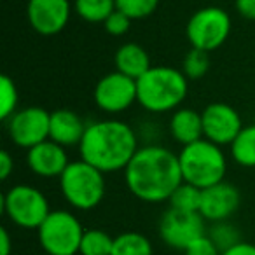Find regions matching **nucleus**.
I'll return each mask as SVG.
<instances>
[{"instance_id":"nucleus-25","label":"nucleus","mask_w":255,"mask_h":255,"mask_svg":"<svg viewBox=\"0 0 255 255\" xmlns=\"http://www.w3.org/2000/svg\"><path fill=\"white\" fill-rule=\"evenodd\" d=\"M210 70V53L203 49H196L191 47L187 54H185L184 61H182V72L187 79H201Z\"/></svg>"},{"instance_id":"nucleus-24","label":"nucleus","mask_w":255,"mask_h":255,"mask_svg":"<svg viewBox=\"0 0 255 255\" xmlns=\"http://www.w3.org/2000/svg\"><path fill=\"white\" fill-rule=\"evenodd\" d=\"M206 236H208L210 240L213 241V245H215V247L219 248L220 252L227 250V248L234 247L236 243L243 241V240H241L240 229H238V227H234L233 224L229 222V220L213 222L212 226H210Z\"/></svg>"},{"instance_id":"nucleus-5","label":"nucleus","mask_w":255,"mask_h":255,"mask_svg":"<svg viewBox=\"0 0 255 255\" xmlns=\"http://www.w3.org/2000/svg\"><path fill=\"white\" fill-rule=\"evenodd\" d=\"M63 199L74 210L89 212L105 198V173L86 161H70L60 177Z\"/></svg>"},{"instance_id":"nucleus-9","label":"nucleus","mask_w":255,"mask_h":255,"mask_svg":"<svg viewBox=\"0 0 255 255\" xmlns=\"http://www.w3.org/2000/svg\"><path fill=\"white\" fill-rule=\"evenodd\" d=\"M205 222L206 220L199 212L192 213L168 208L159 220V238L164 245L184 252L189 245L206 234Z\"/></svg>"},{"instance_id":"nucleus-27","label":"nucleus","mask_w":255,"mask_h":255,"mask_svg":"<svg viewBox=\"0 0 255 255\" xmlns=\"http://www.w3.org/2000/svg\"><path fill=\"white\" fill-rule=\"evenodd\" d=\"M0 91H2L0 117L7 121L18 110V89H16L14 81L9 75H2V79H0Z\"/></svg>"},{"instance_id":"nucleus-11","label":"nucleus","mask_w":255,"mask_h":255,"mask_svg":"<svg viewBox=\"0 0 255 255\" xmlns=\"http://www.w3.org/2000/svg\"><path fill=\"white\" fill-rule=\"evenodd\" d=\"M136 98H138L136 81L117 70L103 75L96 82L93 91L96 107L105 114L126 112L133 103H136Z\"/></svg>"},{"instance_id":"nucleus-13","label":"nucleus","mask_w":255,"mask_h":255,"mask_svg":"<svg viewBox=\"0 0 255 255\" xmlns=\"http://www.w3.org/2000/svg\"><path fill=\"white\" fill-rule=\"evenodd\" d=\"M70 0H28L26 19L42 37L58 35L70 21Z\"/></svg>"},{"instance_id":"nucleus-15","label":"nucleus","mask_w":255,"mask_h":255,"mask_svg":"<svg viewBox=\"0 0 255 255\" xmlns=\"http://www.w3.org/2000/svg\"><path fill=\"white\" fill-rule=\"evenodd\" d=\"M26 164L30 171L40 178H60L70 161L65 147L58 145L53 140H44L42 143L28 149Z\"/></svg>"},{"instance_id":"nucleus-31","label":"nucleus","mask_w":255,"mask_h":255,"mask_svg":"<svg viewBox=\"0 0 255 255\" xmlns=\"http://www.w3.org/2000/svg\"><path fill=\"white\" fill-rule=\"evenodd\" d=\"M12 171H14V159L7 150H2L0 152V178L7 180Z\"/></svg>"},{"instance_id":"nucleus-20","label":"nucleus","mask_w":255,"mask_h":255,"mask_svg":"<svg viewBox=\"0 0 255 255\" xmlns=\"http://www.w3.org/2000/svg\"><path fill=\"white\" fill-rule=\"evenodd\" d=\"M112 255H154V247L145 234L126 231L114 238Z\"/></svg>"},{"instance_id":"nucleus-2","label":"nucleus","mask_w":255,"mask_h":255,"mask_svg":"<svg viewBox=\"0 0 255 255\" xmlns=\"http://www.w3.org/2000/svg\"><path fill=\"white\" fill-rule=\"evenodd\" d=\"M138 149L136 131L119 119H100L89 123L79 143L81 159L105 175L124 171Z\"/></svg>"},{"instance_id":"nucleus-16","label":"nucleus","mask_w":255,"mask_h":255,"mask_svg":"<svg viewBox=\"0 0 255 255\" xmlns=\"http://www.w3.org/2000/svg\"><path fill=\"white\" fill-rule=\"evenodd\" d=\"M88 124L77 112L70 109H58L51 112L49 140L61 147H79Z\"/></svg>"},{"instance_id":"nucleus-4","label":"nucleus","mask_w":255,"mask_h":255,"mask_svg":"<svg viewBox=\"0 0 255 255\" xmlns=\"http://www.w3.org/2000/svg\"><path fill=\"white\" fill-rule=\"evenodd\" d=\"M178 163L184 182L201 191L224 182L227 173V157L222 147L206 138L182 147Z\"/></svg>"},{"instance_id":"nucleus-18","label":"nucleus","mask_w":255,"mask_h":255,"mask_svg":"<svg viewBox=\"0 0 255 255\" xmlns=\"http://www.w3.org/2000/svg\"><path fill=\"white\" fill-rule=\"evenodd\" d=\"M114 63H116L117 72L135 79V81H138V79L142 77L145 72H149V68L152 67V65H150L149 53L136 42L123 44V46L116 51Z\"/></svg>"},{"instance_id":"nucleus-19","label":"nucleus","mask_w":255,"mask_h":255,"mask_svg":"<svg viewBox=\"0 0 255 255\" xmlns=\"http://www.w3.org/2000/svg\"><path fill=\"white\" fill-rule=\"evenodd\" d=\"M229 156L238 166L255 168V124L243 126L229 145Z\"/></svg>"},{"instance_id":"nucleus-33","label":"nucleus","mask_w":255,"mask_h":255,"mask_svg":"<svg viewBox=\"0 0 255 255\" xmlns=\"http://www.w3.org/2000/svg\"><path fill=\"white\" fill-rule=\"evenodd\" d=\"M0 255H11V250H12V241H11V236H9V231L5 227H2L0 231Z\"/></svg>"},{"instance_id":"nucleus-23","label":"nucleus","mask_w":255,"mask_h":255,"mask_svg":"<svg viewBox=\"0 0 255 255\" xmlns=\"http://www.w3.org/2000/svg\"><path fill=\"white\" fill-rule=\"evenodd\" d=\"M201 189L194 187V185L182 182L177 189L173 191L170 198V208L180 210V212H199L201 206Z\"/></svg>"},{"instance_id":"nucleus-1","label":"nucleus","mask_w":255,"mask_h":255,"mask_svg":"<svg viewBox=\"0 0 255 255\" xmlns=\"http://www.w3.org/2000/svg\"><path fill=\"white\" fill-rule=\"evenodd\" d=\"M124 182L128 191L143 203L170 201L184 182L178 154L159 143L142 145L124 168Z\"/></svg>"},{"instance_id":"nucleus-14","label":"nucleus","mask_w":255,"mask_h":255,"mask_svg":"<svg viewBox=\"0 0 255 255\" xmlns=\"http://www.w3.org/2000/svg\"><path fill=\"white\" fill-rule=\"evenodd\" d=\"M240 206V191L229 182H220L201 192L199 213L210 224L229 220Z\"/></svg>"},{"instance_id":"nucleus-10","label":"nucleus","mask_w":255,"mask_h":255,"mask_svg":"<svg viewBox=\"0 0 255 255\" xmlns=\"http://www.w3.org/2000/svg\"><path fill=\"white\" fill-rule=\"evenodd\" d=\"M51 112L42 107H25L12 114L7 119V133L12 143L21 149L32 147L49 140Z\"/></svg>"},{"instance_id":"nucleus-26","label":"nucleus","mask_w":255,"mask_h":255,"mask_svg":"<svg viewBox=\"0 0 255 255\" xmlns=\"http://www.w3.org/2000/svg\"><path fill=\"white\" fill-rule=\"evenodd\" d=\"M157 5H159V0H116L117 11L124 12L131 21L152 16Z\"/></svg>"},{"instance_id":"nucleus-3","label":"nucleus","mask_w":255,"mask_h":255,"mask_svg":"<svg viewBox=\"0 0 255 255\" xmlns=\"http://www.w3.org/2000/svg\"><path fill=\"white\" fill-rule=\"evenodd\" d=\"M136 103L150 114H166L180 109L189 93V79L173 67H150L136 81Z\"/></svg>"},{"instance_id":"nucleus-30","label":"nucleus","mask_w":255,"mask_h":255,"mask_svg":"<svg viewBox=\"0 0 255 255\" xmlns=\"http://www.w3.org/2000/svg\"><path fill=\"white\" fill-rule=\"evenodd\" d=\"M234 7L241 18L255 21V0H234Z\"/></svg>"},{"instance_id":"nucleus-32","label":"nucleus","mask_w":255,"mask_h":255,"mask_svg":"<svg viewBox=\"0 0 255 255\" xmlns=\"http://www.w3.org/2000/svg\"><path fill=\"white\" fill-rule=\"evenodd\" d=\"M222 255H255V245L248 243V241H240L234 247L224 250Z\"/></svg>"},{"instance_id":"nucleus-12","label":"nucleus","mask_w":255,"mask_h":255,"mask_svg":"<svg viewBox=\"0 0 255 255\" xmlns=\"http://www.w3.org/2000/svg\"><path fill=\"white\" fill-rule=\"evenodd\" d=\"M201 117L205 138L220 147H229L238 133L243 129V123L238 110L222 102L206 105L201 112Z\"/></svg>"},{"instance_id":"nucleus-21","label":"nucleus","mask_w":255,"mask_h":255,"mask_svg":"<svg viewBox=\"0 0 255 255\" xmlns=\"http://www.w3.org/2000/svg\"><path fill=\"white\" fill-rule=\"evenodd\" d=\"M116 0H74V11L86 23H105L116 11Z\"/></svg>"},{"instance_id":"nucleus-6","label":"nucleus","mask_w":255,"mask_h":255,"mask_svg":"<svg viewBox=\"0 0 255 255\" xmlns=\"http://www.w3.org/2000/svg\"><path fill=\"white\" fill-rule=\"evenodd\" d=\"M84 227L68 210H51L42 226L37 229L39 245L47 255H77Z\"/></svg>"},{"instance_id":"nucleus-28","label":"nucleus","mask_w":255,"mask_h":255,"mask_svg":"<svg viewBox=\"0 0 255 255\" xmlns=\"http://www.w3.org/2000/svg\"><path fill=\"white\" fill-rule=\"evenodd\" d=\"M129 26H131V19L128 18L124 12L117 11V9L105 19V23H103V28H105V32L109 33V35H112V37L126 35V33L129 32Z\"/></svg>"},{"instance_id":"nucleus-7","label":"nucleus","mask_w":255,"mask_h":255,"mask_svg":"<svg viewBox=\"0 0 255 255\" xmlns=\"http://www.w3.org/2000/svg\"><path fill=\"white\" fill-rule=\"evenodd\" d=\"M4 215L19 229L37 231L51 213L46 194L26 184L12 185L2 196Z\"/></svg>"},{"instance_id":"nucleus-22","label":"nucleus","mask_w":255,"mask_h":255,"mask_svg":"<svg viewBox=\"0 0 255 255\" xmlns=\"http://www.w3.org/2000/svg\"><path fill=\"white\" fill-rule=\"evenodd\" d=\"M114 238L102 229H88L81 241L79 255H112Z\"/></svg>"},{"instance_id":"nucleus-17","label":"nucleus","mask_w":255,"mask_h":255,"mask_svg":"<svg viewBox=\"0 0 255 255\" xmlns=\"http://www.w3.org/2000/svg\"><path fill=\"white\" fill-rule=\"evenodd\" d=\"M168 131H170L171 138L177 143H180L182 147L205 138V135H203L201 112H198L194 109H189V107L177 109L170 117Z\"/></svg>"},{"instance_id":"nucleus-29","label":"nucleus","mask_w":255,"mask_h":255,"mask_svg":"<svg viewBox=\"0 0 255 255\" xmlns=\"http://www.w3.org/2000/svg\"><path fill=\"white\" fill-rule=\"evenodd\" d=\"M184 255H222V252L213 245V241L208 236H203L191 243L184 250Z\"/></svg>"},{"instance_id":"nucleus-8","label":"nucleus","mask_w":255,"mask_h":255,"mask_svg":"<svg viewBox=\"0 0 255 255\" xmlns=\"http://www.w3.org/2000/svg\"><path fill=\"white\" fill-rule=\"evenodd\" d=\"M231 28H233V21L229 12L210 5L196 11L189 18L185 33L191 47L212 53L226 44Z\"/></svg>"}]
</instances>
